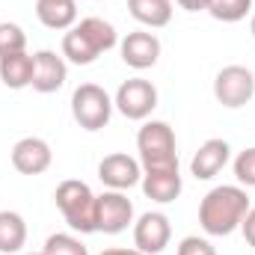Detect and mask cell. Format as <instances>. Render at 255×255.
Returning a JSON list of instances; mask_svg holds the SVG:
<instances>
[{"mask_svg":"<svg viewBox=\"0 0 255 255\" xmlns=\"http://www.w3.org/2000/svg\"><path fill=\"white\" fill-rule=\"evenodd\" d=\"M250 196L241 184H220L208 190L199 202V226L208 238H229L232 232L241 229L247 211H250Z\"/></svg>","mask_w":255,"mask_h":255,"instance_id":"obj_1","label":"cell"},{"mask_svg":"<svg viewBox=\"0 0 255 255\" xmlns=\"http://www.w3.org/2000/svg\"><path fill=\"white\" fill-rule=\"evenodd\" d=\"M119 45V33L110 21L98 18V15H89V18H80L71 30H65L63 36V54L65 63L74 65H92L101 54L113 51Z\"/></svg>","mask_w":255,"mask_h":255,"instance_id":"obj_2","label":"cell"},{"mask_svg":"<svg viewBox=\"0 0 255 255\" xmlns=\"http://www.w3.org/2000/svg\"><path fill=\"white\" fill-rule=\"evenodd\" d=\"M54 202L71 232H77V235L95 232V193L86 181H77V178L60 181L54 190Z\"/></svg>","mask_w":255,"mask_h":255,"instance_id":"obj_3","label":"cell"},{"mask_svg":"<svg viewBox=\"0 0 255 255\" xmlns=\"http://www.w3.org/2000/svg\"><path fill=\"white\" fill-rule=\"evenodd\" d=\"M136 151L142 169H160V166H178V145H175V130L169 122L160 119H145L136 130Z\"/></svg>","mask_w":255,"mask_h":255,"instance_id":"obj_4","label":"cell"},{"mask_svg":"<svg viewBox=\"0 0 255 255\" xmlns=\"http://www.w3.org/2000/svg\"><path fill=\"white\" fill-rule=\"evenodd\" d=\"M113 110H116L113 107V95L104 86H98V83H80L71 92V116H74L77 125L83 130H89V133H95V130L110 125Z\"/></svg>","mask_w":255,"mask_h":255,"instance_id":"obj_5","label":"cell"},{"mask_svg":"<svg viewBox=\"0 0 255 255\" xmlns=\"http://www.w3.org/2000/svg\"><path fill=\"white\" fill-rule=\"evenodd\" d=\"M214 98L226 110H241L255 98V74L247 65H223L214 77Z\"/></svg>","mask_w":255,"mask_h":255,"instance_id":"obj_6","label":"cell"},{"mask_svg":"<svg viewBox=\"0 0 255 255\" xmlns=\"http://www.w3.org/2000/svg\"><path fill=\"white\" fill-rule=\"evenodd\" d=\"M157 86L151 83V80H145V77H130L125 80L119 89H116V95H113V107L130 119V122H145L151 113H154V107H157Z\"/></svg>","mask_w":255,"mask_h":255,"instance_id":"obj_7","label":"cell"},{"mask_svg":"<svg viewBox=\"0 0 255 255\" xmlns=\"http://www.w3.org/2000/svg\"><path fill=\"white\" fill-rule=\"evenodd\" d=\"M133 226V202L122 190H104L95 196V232L122 235Z\"/></svg>","mask_w":255,"mask_h":255,"instance_id":"obj_8","label":"cell"},{"mask_svg":"<svg viewBox=\"0 0 255 255\" xmlns=\"http://www.w3.org/2000/svg\"><path fill=\"white\" fill-rule=\"evenodd\" d=\"M172 241V223L163 211H145L133 220V250L142 255H160Z\"/></svg>","mask_w":255,"mask_h":255,"instance_id":"obj_9","label":"cell"},{"mask_svg":"<svg viewBox=\"0 0 255 255\" xmlns=\"http://www.w3.org/2000/svg\"><path fill=\"white\" fill-rule=\"evenodd\" d=\"M98 178L107 190H130L142 181V163L125 151H113L98 163Z\"/></svg>","mask_w":255,"mask_h":255,"instance_id":"obj_10","label":"cell"},{"mask_svg":"<svg viewBox=\"0 0 255 255\" xmlns=\"http://www.w3.org/2000/svg\"><path fill=\"white\" fill-rule=\"evenodd\" d=\"M9 157H12V166H15L21 175H42V172H48L51 163H54L51 142L42 139V136H21V139L12 145Z\"/></svg>","mask_w":255,"mask_h":255,"instance_id":"obj_11","label":"cell"},{"mask_svg":"<svg viewBox=\"0 0 255 255\" xmlns=\"http://www.w3.org/2000/svg\"><path fill=\"white\" fill-rule=\"evenodd\" d=\"M119 54H122L125 65L136 68V71H145V68L157 65V60H160V39L148 30H133L125 39H119Z\"/></svg>","mask_w":255,"mask_h":255,"instance_id":"obj_12","label":"cell"},{"mask_svg":"<svg viewBox=\"0 0 255 255\" xmlns=\"http://www.w3.org/2000/svg\"><path fill=\"white\" fill-rule=\"evenodd\" d=\"M68 80V63L63 54L57 51H36L33 54V89L42 95H51L57 89H63Z\"/></svg>","mask_w":255,"mask_h":255,"instance_id":"obj_13","label":"cell"},{"mask_svg":"<svg viewBox=\"0 0 255 255\" xmlns=\"http://www.w3.org/2000/svg\"><path fill=\"white\" fill-rule=\"evenodd\" d=\"M232 160V145L223 136H211L199 145V151L190 160V175L196 181H211L214 175H220L226 169V163Z\"/></svg>","mask_w":255,"mask_h":255,"instance_id":"obj_14","label":"cell"},{"mask_svg":"<svg viewBox=\"0 0 255 255\" xmlns=\"http://www.w3.org/2000/svg\"><path fill=\"white\" fill-rule=\"evenodd\" d=\"M142 193L157 202V205H169L175 202L181 190H184V181H181V169L178 166H160V169H142V181H139Z\"/></svg>","mask_w":255,"mask_h":255,"instance_id":"obj_15","label":"cell"},{"mask_svg":"<svg viewBox=\"0 0 255 255\" xmlns=\"http://www.w3.org/2000/svg\"><path fill=\"white\" fill-rule=\"evenodd\" d=\"M36 18L48 30H71L77 24L74 0H36Z\"/></svg>","mask_w":255,"mask_h":255,"instance_id":"obj_16","label":"cell"},{"mask_svg":"<svg viewBox=\"0 0 255 255\" xmlns=\"http://www.w3.org/2000/svg\"><path fill=\"white\" fill-rule=\"evenodd\" d=\"M128 12L148 30H160L172 21V0H128Z\"/></svg>","mask_w":255,"mask_h":255,"instance_id":"obj_17","label":"cell"},{"mask_svg":"<svg viewBox=\"0 0 255 255\" xmlns=\"http://www.w3.org/2000/svg\"><path fill=\"white\" fill-rule=\"evenodd\" d=\"M0 80L6 89H27L33 86V54H12L0 60Z\"/></svg>","mask_w":255,"mask_h":255,"instance_id":"obj_18","label":"cell"},{"mask_svg":"<svg viewBox=\"0 0 255 255\" xmlns=\"http://www.w3.org/2000/svg\"><path fill=\"white\" fill-rule=\"evenodd\" d=\"M27 244V223L18 211H0V255H18Z\"/></svg>","mask_w":255,"mask_h":255,"instance_id":"obj_19","label":"cell"},{"mask_svg":"<svg viewBox=\"0 0 255 255\" xmlns=\"http://www.w3.org/2000/svg\"><path fill=\"white\" fill-rule=\"evenodd\" d=\"M253 0H211L208 3V15L223 24H238L247 15H253Z\"/></svg>","mask_w":255,"mask_h":255,"instance_id":"obj_20","label":"cell"},{"mask_svg":"<svg viewBox=\"0 0 255 255\" xmlns=\"http://www.w3.org/2000/svg\"><path fill=\"white\" fill-rule=\"evenodd\" d=\"M27 51V33L15 21H0V60Z\"/></svg>","mask_w":255,"mask_h":255,"instance_id":"obj_21","label":"cell"},{"mask_svg":"<svg viewBox=\"0 0 255 255\" xmlns=\"http://www.w3.org/2000/svg\"><path fill=\"white\" fill-rule=\"evenodd\" d=\"M42 253L45 255H89V250H86V244H83L80 238L65 235V232H57V235H51V238L45 241Z\"/></svg>","mask_w":255,"mask_h":255,"instance_id":"obj_22","label":"cell"},{"mask_svg":"<svg viewBox=\"0 0 255 255\" xmlns=\"http://www.w3.org/2000/svg\"><path fill=\"white\" fill-rule=\"evenodd\" d=\"M232 169H235V178H238L241 187H255V145L244 148L232 160Z\"/></svg>","mask_w":255,"mask_h":255,"instance_id":"obj_23","label":"cell"},{"mask_svg":"<svg viewBox=\"0 0 255 255\" xmlns=\"http://www.w3.org/2000/svg\"><path fill=\"white\" fill-rule=\"evenodd\" d=\"M175 255H217L214 244L208 238H199V235H187L181 238V244L175 247Z\"/></svg>","mask_w":255,"mask_h":255,"instance_id":"obj_24","label":"cell"},{"mask_svg":"<svg viewBox=\"0 0 255 255\" xmlns=\"http://www.w3.org/2000/svg\"><path fill=\"white\" fill-rule=\"evenodd\" d=\"M241 232H244V241L255 247V205L247 211V217H244V223H241Z\"/></svg>","mask_w":255,"mask_h":255,"instance_id":"obj_25","label":"cell"},{"mask_svg":"<svg viewBox=\"0 0 255 255\" xmlns=\"http://www.w3.org/2000/svg\"><path fill=\"white\" fill-rule=\"evenodd\" d=\"M184 12H208V3L211 0H175Z\"/></svg>","mask_w":255,"mask_h":255,"instance_id":"obj_26","label":"cell"},{"mask_svg":"<svg viewBox=\"0 0 255 255\" xmlns=\"http://www.w3.org/2000/svg\"><path fill=\"white\" fill-rule=\"evenodd\" d=\"M101 255H142L139 250H128V247H113V250H104Z\"/></svg>","mask_w":255,"mask_h":255,"instance_id":"obj_27","label":"cell"},{"mask_svg":"<svg viewBox=\"0 0 255 255\" xmlns=\"http://www.w3.org/2000/svg\"><path fill=\"white\" fill-rule=\"evenodd\" d=\"M250 30H253V39H255V9H253V15H250Z\"/></svg>","mask_w":255,"mask_h":255,"instance_id":"obj_28","label":"cell"},{"mask_svg":"<svg viewBox=\"0 0 255 255\" xmlns=\"http://www.w3.org/2000/svg\"><path fill=\"white\" fill-rule=\"evenodd\" d=\"M33 255H45V253H33Z\"/></svg>","mask_w":255,"mask_h":255,"instance_id":"obj_29","label":"cell"}]
</instances>
